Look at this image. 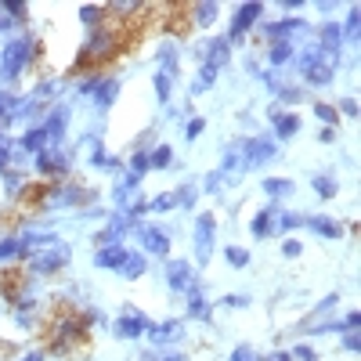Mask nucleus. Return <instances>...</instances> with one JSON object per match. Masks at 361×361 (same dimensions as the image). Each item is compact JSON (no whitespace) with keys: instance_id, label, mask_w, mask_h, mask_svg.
I'll return each instance as SVG.
<instances>
[{"instance_id":"2f4dec72","label":"nucleus","mask_w":361,"mask_h":361,"mask_svg":"<svg viewBox=\"0 0 361 361\" xmlns=\"http://www.w3.org/2000/svg\"><path fill=\"white\" fill-rule=\"evenodd\" d=\"M224 257H228V264H231V267H246V264H249V253H246L242 246H228V249H224Z\"/></svg>"},{"instance_id":"6ab92c4d","label":"nucleus","mask_w":361,"mask_h":361,"mask_svg":"<svg viewBox=\"0 0 361 361\" xmlns=\"http://www.w3.org/2000/svg\"><path fill=\"white\" fill-rule=\"evenodd\" d=\"M304 80L311 83V87H325V83L332 80V66L329 61H314L311 69H304Z\"/></svg>"},{"instance_id":"423d86ee","label":"nucleus","mask_w":361,"mask_h":361,"mask_svg":"<svg viewBox=\"0 0 361 361\" xmlns=\"http://www.w3.org/2000/svg\"><path fill=\"white\" fill-rule=\"evenodd\" d=\"M264 15V4H242L239 11H235V18H231V29H228V44H231V40H242L253 26H257V18Z\"/></svg>"},{"instance_id":"20e7f679","label":"nucleus","mask_w":361,"mask_h":361,"mask_svg":"<svg viewBox=\"0 0 361 361\" xmlns=\"http://www.w3.org/2000/svg\"><path fill=\"white\" fill-rule=\"evenodd\" d=\"M274 156H279V148H274L271 138H246V141H239V163H242L246 170L264 166V163L274 159Z\"/></svg>"},{"instance_id":"a878e982","label":"nucleus","mask_w":361,"mask_h":361,"mask_svg":"<svg viewBox=\"0 0 361 361\" xmlns=\"http://www.w3.org/2000/svg\"><path fill=\"white\" fill-rule=\"evenodd\" d=\"M296 131H300V116H279V119H274V134H279V138H293Z\"/></svg>"},{"instance_id":"49530a36","label":"nucleus","mask_w":361,"mask_h":361,"mask_svg":"<svg viewBox=\"0 0 361 361\" xmlns=\"http://www.w3.org/2000/svg\"><path fill=\"white\" fill-rule=\"evenodd\" d=\"M202 188H206V192H217V188H221V174H209V177L202 181Z\"/></svg>"},{"instance_id":"c85d7f7f","label":"nucleus","mask_w":361,"mask_h":361,"mask_svg":"<svg viewBox=\"0 0 361 361\" xmlns=\"http://www.w3.org/2000/svg\"><path fill=\"white\" fill-rule=\"evenodd\" d=\"M289 58H293V47H289V44H279V40H271V51H267L271 66H286Z\"/></svg>"},{"instance_id":"8fccbe9b","label":"nucleus","mask_w":361,"mask_h":361,"mask_svg":"<svg viewBox=\"0 0 361 361\" xmlns=\"http://www.w3.org/2000/svg\"><path fill=\"white\" fill-rule=\"evenodd\" d=\"M22 361H44V351H33V354H26Z\"/></svg>"},{"instance_id":"72a5a7b5","label":"nucleus","mask_w":361,"mask_h":361,"mask_svg":"<svg viewBox=\"0 0 361 361\" xmlns=\"http://www.w3.org/2000/svg\"><path fill=\"white\" fill-rule=\"evenodd\" d=\"M314 192L322 196V199H332V196H336V181H332V177H325V174H322V177H314Z\"/></svg>"},{"instance_id":"b1692460","label":"nucleus","mask_w":361,"mask_h":361,"mask_svg":"<svg viewBox=\"0 0 361 361\" xmlns=\"http://www.w3.org/2000/svg\"><path fill=\"white\" fill-rule=\"evenodd\" d=\"M271 224H274V209L267 206V209H260V214L257 217H253V235H257V239H264V235H271Z\"/></svg>"},{"instance_id":"412c9836","label":"nucleus","mask_w":361,"mask_h":361,"mask_svg":"<svg viewBox=\"0 0 361 361\" xmlns=\"http://www.w3.org/2000/svg\"><path fill=\"white\" fill-rule=\"evenodd\" d=\"M47 145H51V141H47V134H44V126H33V131L22 138V148H26V152H33V156H40Z\"/></svg>"},{"instance_id":"f3484780","label":"nucleus","mask_w":361,"mask_h":361,"mask_svg":"<svg viewBox=\"0 0 361 361\" xmlns=\"http://www.w3.org/2000/svg\"><path fill=\"white\" fill-rule=\"evenodd\" d=\"M307 228L318 231V235H325V239H339V235H344L339 221H332V217H307Z\"/></svg>"},{"instance_id":"e433bc0d","label":"nucleus","mask_w":361,"mask_h":361,"mask_svg":"<svg viewBox=\"0 0 361 361\" xmlns=\"http://www.w3.org/2000/svg\"><path fill=\"white\" fill-rule=\"evenodd\" d=\"M177 202H174V196H159V199H152V202H145V209H152V214H166V209H174Z\"/></svg>"},{"instance_id":"4c0bfd02","label":"nucleus","mask_w":361,"mask_h":361,"mask_svg":"<svg viewBox=\"0 0 361 361\" xmlns=\"http://www.w3.org/2000/svg\"><path fill=\"white\" fill-rule=\"evenodd\" d=\"M91 163H94L98 170H116V159H112L109 152H101V148H94V152H91Z\"/></svg>"},{"instance_id":"79ce46f5","label":"nucleus","mask_w":361,"mask_h":361,"mask_svg":"<svg viewBox=\"0 0 361 361\" xmlns=\"http://www.w3.org/2000/svg\"><path fill=\"white\" fill-rule=\"evenodd\" d=\"M289 358H293V361H318V354H314L311 347H304V344H300V347H296V351H293Z\"/></svg>"},{"instance_id":"4be33fe9","label":"nucleus","mask_w":361,"mask_h":361,"mask_svg":"<svg viewBox=\"0 0 361 361\" xmlns=\"http://www.w3.org/2000/svg\"><path fill=\"white\" fill-rule=\"evenodd\" d=\"M221 15L217 4H192V18H196V26L206 29V26H214V18Z\"/></svg>"},{"instance_id":"cd10ccee","label":"nucleus","mask_w":361,"mask_h":361,"mask_svg":"<svg viewBox=\"0 0 361 361\" xmlns=\"http://www.w3.org/2000/svg\"><path fill=\"white\" fill-rule=\"evenodd\" d=\"M22 253H26V246H22V239H4V242H0V260H18V257H22Z\"/></svg>"},{"instance_id":"ea45409f","label":"nucleus","mask_w":361,"mask_h":361,"mask_svg":"<svg viewBox=\"0 0 361 361\" xmlns=\"http://www.w3.org/2000/svg\"><path fill=\"white\" fill-rule=\"evenodd\" d=\"M231 361H260V354L253 347H235V351H231Z\"/></svg>"},{"instance_id":"c03bdc74","label":"nucleus","mask_w":361,"mask_h":361,"mask_svg":"<svg viewBox=\"0 0 361 361\" xmlns=\"http://www.w3.org/2000/svg\"><path fill=\"white\" fill-rule=\"evenodd\" d=\"M344 347L347 351H361V332L354 329V332H344Z\"/></svg>"},{"instance_id":"de8ad7c7","label":"nucleus","mask_w":361,"mask_h":361,"mask_svg":"<svg viewBox=\"0 0 361 361\" xmlns=\"http://www.w3.org/2000/svg\"><path fill=\"white\" fill-rule=\"evenodd\" d=\"M224 304H228V307H246L249 300H246V296H228V300H224Z\"/></svg>"},{"instance_id":"f257e3e1","label":"nucleus","mask_w":361,"mask_h":361,"mask_svg":"<svg viewBox=\"0 0 361 361\" xmlns=\"http://www.w3.org/2000/svg\"><path fill=\"white\" fill-rule=\"evenodd\" d=\"M123 29H126V22H119V18H109V22H101L98 29H91L87 44H83V51H80V58L73 66L83 69V66H101V61H109L123 47Z\"/></svg>"},{"instance_id":"c9c22d12","label":"nucleus","mask_w":361,"mask_h":361,"mask_svg":"<svg viewBox=\"0 0 361 361\" xmlns=\"http://www.w3.org/2000/svg\"><path fill=\"white\" fill-rule=\"evenodd\" d=\"M170 87H174V76L156 73V94H159V101H170Z\"/></svg>"},{"instance_id":"aec40b11","label":"nucleus","mask_w":361,"mask_h":361,"mask_svg":"<svg viewBox=\"0 0 361 361\" xmlns=\"http://www.w3.org/2000/svg\"><path fill=\"white\" fill-rule=\"evenodd\" d=\"M159 73H166V76H174L177 73V47H174V40H163L159 44Z\"/></svg>"},{"instance_id":"f8f14e48","label":"nucleus","mask_w":361,"mask_h":361,"mask_svg":"<svg viewBox=\"0 0 361 361\" xmlns=\"http://www.w3.org/2000/svg\"><path fill=\"white\" fill-rule=\"evenodd\" d=\"M123 257H126V246H119V242H109V246H98V253H94V264H98V267H112V271H119Z\"/></svg>"},{"instance_id":"3c124183","label":"nucleus","mask_w":361,"mask_h":361,"mask_svg":"<svg viewBox=\"0 0 361 361\" xmlns=\"http://www.w3.org/2000/svg\"><path fill=\"white\" fill-rule=\"evenodd\" d=\"M267 361H293V358H289V354H271Z\"/></svg>"},{"instance_id":"473e14b6","label":"nucleus","mask_w":361,"mask_h":361,"mask_svg":"<svg viewBox=\"0 0 361 361\" xmlns=\"http://www.w3.org/2000/svg\"><path fill=\"white\" fill-rule=\"evenodd\" d=\"M196 199H199L196 184H181V188H177V196H174V202H177V206H196Z\"/></svg>"},{"instance_id":"0eeeda50","label":"nucleus","mask_w":361,"mask_h":361,"mask_svg":"<svg viewBox=\"0 0 361 361\" xmlns=\"http://www.w3.org/2000/svg\"><path fill=\"white\" fill-rule=\"evenodd\" d=\"M166 282L174 293H192L196 289V267L188 260H170L166 264Z\"/></svg>"},{"instance_id":"5701e85b","label":"nucleus","mask_w":361,"mask_h":361,"mask_svg":"<svg viewBox=\"0 0 361 361\" xmlns=\"http://www.w3.org/2000/svg\"><path fill=\"white\" fill-rule=\"evenodd\" d=\"M344 40L347 44H358V36H361V8H351V15H347V22H344Z\"/></svg>"},{"instance_id":"39448f33","label":"nucleus","mask_w":361,"mask_h":361,"mask_svg":"<svg viewBox=\"0 0 361 361\" xmlns=\"http://www.w3.org/2000/svg\"><path fill=\"white\" fill-rule=\"evenodd\" d=\"M192 239H196V264H206L214 257V214H199Z\"/></svg>"},{"instance_id":"4468645a","label":"nucleus","mask_w":361,"mask_h":361,"mask_svg":"<svg viewBox=\"0 0 361 361\" xmlns=\"http://www.w3.org/2000/svg\"><path fill=\"white\" fill-rule=\"evenodd\" d=\"M148 332H152L156 347H170V344H177V336H181V322H163V325H152Z\"/></svg>"},{"instance_id":"a18cd8bd","label":"nucleus","mask_w":361,"mask_h":361,"mask_svg":"<svg viewBox=\"0 0 361 361\" xmlns=\"http://www.w3.org/2000/svg\"><path fill=\"white\" fill-rule=\"evenodd\" d=\"M336 112H344V116H358V101H354V98H344Z\"/></svg>"},{"instance_id":"f03ea898","label":"nucleus","mask_w":361,"mask_h":361,"mask_svg":"<svg viewBox=\"0 0 361 361\" xmlns=\"http://www.w3.org/2000/svg\"><path fill=\"white\" fill-rule=\"evenodd\" d=\"M36 54H40V51H36V40H29V36H11L8 47L0 51V80H4V83L18 80Z\"/></svg>"},{"instance_id":"bb28decb","label":"nucleus","mask_w":361,"mask_h":361,"mask_svg":"<svg viewBox=\"0 0 361 361\" xmlns=\"http://www.w3.org/2000/svg\"><path fill=\"white\" fill-rule=\"evenodd\" d=\"M264 192L274 196V199L293 196V181H286V177H267V181H264Z\"/></svg>"},{"instance_id":"dca6fc26","label":"nucleus","mask_w":361,"mask_h":361,"mask_svg":"<svg viewBox=\"0 0 361 361\" xmlns=\"http://www.w3.org/2000/svg\"><path fill=\"white\" fill-rule=\"evenodd\" d=\"M184 296H188V318H196V322H209V304L202 300L199 286L192 293H184Z\"/></svg>"},{"instance_id":"1a4fd4ad","label":"nucleus","mask_w":361,"mask_h":361,"mask_svg":"<svg viewBox=\"0 0 361 361\" xmlns=\"http://www.w3.org/2000/svg\"><path fill=\"white\" fill-rule=\"evenodd\" d=\"M336 304H339V296H336V293H332V296H325V300L314 307V314L304 322V329H307V332H329V329H332V318H329V314L336 311Z\"/></svg>"},{"instance_id":"a19ab883","label":"nucleus","mask_w":361,"mask_h":361,"mask_svg":"<svg viewBox=\"0 0 361 361\" xmlns=\"http://www.w3.org/2000/svg\"><path fill=\"white\" fill-rule=\"evenodd\" d=\"M300 253H304V246L296 242V239H286V242H282V257L293 260V257H300Z\"/></svg>"},{"instance_id":"9d476101","label":"nucleus","mask_w":361,"mask_h":361,"mask_svg":"<svg viewBox=\"0 0 361 361\" xmlns=\"http://www.w3.org/2000/svg\"><path fill=\"white\" fill-rule=\"evenodd\" d=\"M36 170L40 174H69V156L61 152V148H44V152L36 156Z\"/></svg>"},{"instance_id":"09e8293b","label":"nucleus","mask_w":361,"mask_h":361,"mask_svg":"<svg viewBox=\"0 0 361 361\" xmlns=\"http://www.w3.org/2000/svg\"><path fill=\"white\" fill-rule=\"evenodd\" d=\"M4 29H11V18H8V11H4V4H0V33Z\"/></svg>"},{"instance_id":"7c9ffc66","label":"nucleus","mask_w":361,"mask_h":361,"mask_svg":"<svg viewBox=\"0 0 361 361\" xmlns=\"http://www.w3.org/2000/svg\"><path fill=\"white\" fill-rule=\"evenodd\" d=\"M15 109H18V98H15L11 91H0V119L8 123V119L15 116Z\"/></svg>"},{"instance_id":"58836bf2","label":"nucleus","mask_w":361,"mask_h":361,"mask_svg":"<svg viewBox=\"0 0 361 361\" xmlns=\"http://www.w3.org/2000/svg\"><path fill=\"white\" fill-rule=\"evenodd\" d=\"M148 170H152V166H148V156H145V152H138V156L131 159V174H134V177H145Z\"/></svg>"},{"instance_id":"a211bd4d","label":"nucleus","mask_w":361,"mask_h":361,"mask_svg":"<svg viewBox=\"0 0 361 361\" xmlns=\"http://www.w3.org/2000/svg\"><path fill=\"white\" fill-rule=\"evenodd\" d=\"M119 274H123V279H141V274H145V253H131V249H126V257L119 264Z\"/></svg>"},{"instance_id":"c756f323","label":"nucleus","mask_w":361,"mask_h":361,"mask_svg":"<svg viewBox=\"0 0 361 361\" xmlns=\"http://www.w3.org/2000/svg\"><path fill=\"white\" fill-rule=\"evenodd\" d=\"M170 159H174V152H170L166 145H159V148H152V152H148V166H156V170H166Z\"/></svg>"},{"instance_id":"f704fd0d","label":"nucleus","mask_w":361,"mask_h":361,"mask_svg":"<svg viewBox=\"0 0 361 361\" xmlns=\"http://www.w3.org/2000/svg\"><path fill=\"white\" fill-rule=\"evenodd\" d=\"M314 116L322 119V123H332V131H336V123H339V112L332 109V105H325V101H322V105H314Z\"/></svg>"},{"instance_id":"7ed1b4c3","label":"nucleus","mask_w":361,"mask_h":361,"mask_svg":"<svg viewBox=\"0 0 361 361\" xmlns=\"http://www.w3.org/2000/svg\"><path fill=\"white\" fill-rule=\"evenodd\" d=\"M66 260H69V246L51 239L47 246H40L36 253H29V271H36V274H54L58 267H66Z\"/></svg>"},{"instance_id":"37998d69","label":"nucleus","mask_w":361,"mask_h":361,"mask_svg":"<svg viewBox=\"0 0 361 361\" xmlns=\"http://www.w3.org/2000/svg\"><path fill=\"white\" fill-rule=\"evenodd\" d=\"M202 131H206V119H192V123L184 126V134H188V141H192V138H199Z\"/></svg>"},{"instance_id":"2eb2a0df","label":"nucleus","mask_w":361,"mask_h":361,"mask_svg":"<svg viewBox=\"0 0 361 361\" xmlns=\"http://www.w3.org/2000/svg\"><path fill=\"white\" fill-rule=\"evenodd\" d=\"M116 94H119V80H112V76H105V80L98 83V91H94V101H98V109H112V101H116Z\"/></svg>"},{"instance_id":"393cba45","label":"nucleus","mask_w":361,"mask_h":361,"mask_svg":"<svg viewBox=\"0 0 361 361\" xmlns=\"http://www.w3.org/2000/svg\"><path fill=\"white\" fill-rule=\"evenodd\" d=\"M80 22L87 26V29H98V26L105 22V8H98V4H87V8H80Z\"/></svg>"},{"instance_id":"6e6552de","label":"nucleus","mask_w":361,"mask_h":361,"mask_svg":"<svg viewBox=\"0 0 361 361\" xmlns=\"http://www.w3.org/2000/svg\"><path fill=\"white\" fill-rule=\"evenodd\" d=\"M148 329H152V325L145 322V314H141L138 307H126L123 318L116 322V336H119V339H138V336L148 332Z\"/></svg>"},{"instance_id":"ddd939ff","label":"nucleus","mask_w":361,"mask_h":361,"mask_svg":"<svg viewBox=\"0 0 361 361\" xmlns=\"http://www.w3.org/2000/svg\"><path fill=\"white\" fill-rule=\"evenodd\" d=\"M40 126H44L47 141H51V145H58L61 138H66V109H61V105H54V109H51V116H47L44 123H40Z\"/></svg>"},{"instance_id":"9b49d317","label":"nucleus","mask_w":361,"mask_h":361,"mask_svg":"<svg viewBox=\"0 0 361 361\" xmlns=\"http://www.w3.org/2000/svg\"><path fill=\"white\" fill-rule=\"evenodd\" d=\"M141 231V246H145V253H152V257H166L170 253V235L166 231H159V228H138Z\"/></svg>"}]
</instances>
